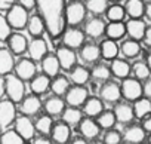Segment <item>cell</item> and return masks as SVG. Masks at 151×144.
I'll return each mask as SVG.
<instances>
[{"mask_svg": "<svg viewBox=\"0 0 151 144\" xmlns=\"http://www.w3.org/2000/svg\"><path fill=\"white\" fill-rule=\"evenodd\" d=\"M3 95H5V79L0 76V100L3 98Z\"/></svg>", "mask_w": 151, "mask_h": 144, "instance_id": "obj_55", "label": "cell"}, {"mask_svg": "<svg viewBox=\"0 0 151 144\" xmlns=\"http://www.w3.org/2000/svg\"><path fill=\"white\" fill-rule=\"evenodd\" d=\"M49 135H50L52 143L65 144V143H68L70 138H71V126H68V125L64 123V122L53 123V126H52Z\"/></svg>", "mask_w": 151, "mask_h": 144, "instance_id": "obj_17", "label": "cell"}, {"mask_svg": "<svg viewBox=\"0 0 151 144\" xmlns=\"http://www.w3.org/2000/svg\"><path fill=\"white\" fill-rule=\"evenodd\" d=\"M144 0H126L124 12L129 18H142L144 17Z\"/></svg>", "mask_w": 151, "mask_h": 144, "instance_id": "obj_35", "label": "cell"}, {"mask_svg": "<svg viewBox=\"0 0 151 144\" xmlns=\"http://www.w3.org/2000/svg\"><path fill=\"white\" fill-rule=\"evenodd\" d=\"M105 15H107V20L108 21H123L126 18V12H124V8L119 3H114V5H108L107 11H105Z\"/></svg>", "mask_w": 151, "mask_h": 144, "instance_id": "obj_43", "label": "cell"}, {"mask_svg": "<svg viewBox=\"0 0 151 144\" xmlns=\"http://www.w3.org/2000/svg\"><path fill=\"white\" fill-rule=\"evenodd\" d=\"M65 0H36L39 15L43 18L46 31L52 40L59 39L65 30Z\"/></svg>", "mask_w": 151, "mask_h": 144, "instance_id": "obj_1", "label": "cell"}, {"mask_svg": "<svg viewBox=\"0 0 151 144\" xmlns=\"http://www.w3.org/2000/svg\"><path fill=\"white\" fill-rule=\"evenodd\" d=\"M68 88H70V79L67 76H62V75L53 76V79L50 80V86H49V89L55 95H59V97H62Z\"/></svg>", "mask_w": 151, "mask_h": 144, "instance_id": "obj_36", "label": "cell"}, {"mask_svg": "<svg viewBox=\"0 0 151 144\" xmlns=\"http://www.w3.org/2000/svg\"><path fill=\"white\" fill-rule=\"evenodd\" d=\"M28 11L24 9L21 5H12L9 9H8V15H6V20L9 22V25L14 28V30H22L25 28L27 25V21H28Z\"/></svg>", "mask_w": 151, "mask_h": 144, "instance_id": "obj_5", "label": "cell"}, {"mask_svg": "<svg viewBox=\"0 0 151 144\" xmlns=\"http://www.w3.org/2000/svg\"><path fill=\"white\" fill-rule=\"evenodd\" d=\"M91 77H93V80L96 82H105L111 77V70L110 65L105 64H96L92 70H91Z\"/></svg>", "mask_w": 151, "mask_h": 144, "instance_id": "obj_41", "label": "cell"}, {"mask_svg": "<svg viewBox=\"0 0 151 144\" xmlns=\"http://www.w3.org/2000/svg\"><path fill=\"white\" fill-rule=\"evenodd\" d=\"M34 144H50L52 143V140L47 137V135H42V137H39V138H33L31 140Z\"/></svg>", "mask_w": 151, "mask_h": 144, "instance_id": "obj_51", "label": "cell"}, {"mask_svg": "<svg viewBox=\"0 0 151 144\" xmlns=\"http://www.w3.org/2000/svg\"><path fill=\"white\" fill-rule=\"evenodd\" d=\"M43 107H45V111L47 113V114H50V116H56V114H61L62 113V110L65 109V100H62L59 95H52V97H49L46 101H45V104H42Z\"/></svg>", "mask_w": 151, "mask_h": 144, "instance_id": "obj_29", "label": "cell"}, {"mask_svg": "<svg viewBox=\"0 0 151 144\" xmlns=\"http://www.w3.org/2000/svg\"><path fill=\"white\" fill-rule=\"evenodd\" d=\"M141 120H142L141 126L145 129V132H151V113H150V114H147L145 117H142Z\"/></svg>", "mask_w": 151, "mask_h": 144, "instance_id": "obj_49", "label": "cell"}, {"mask_svg": "<svg viewBox=\"0 0 151 144\" xmlns=\"http://www.w3.org/2000/svg\"><path fill=\"white\" fill-rule=\"evenodd\" d=\"M126 34L133 39V40H142V36L145 33V28H147V24L144 22V20L141 18H130L126 24Z\"/></svg>", "mask_w": 151, "mask_h": 144, "instance_id": "obj_21", "label": "cell"}, {"mask_svg": "<svg viewBox=\"0 0 151 144\" xmlns=\"http://www.w3.org/2000/svg\"><path fill=\"white\" fill-rule=\"evenodd\" d=\"M55 55H56L58 62H59V65H61L62 70L70 71L76 64H77V55H76L74 49H71V48H68L65 45L61 46V48H58L56 52H55Z\"/></svg>", "mask_w": 151, "mask_h": 144, "instance_id": "obj_12", "label": "cell"}, {"mask_svg": "<svg viewBox=\"0 0 151 144\" xmlns=\"http://www.w3.org/2000/svg\"><path fill=\"white\" fill-rule=\"evenodd\" d=\"M80 59L85 64H93L101 58V51L99 46L95 43H83L80 46V52H79Z\"/></svg>", "mask_w": 151, "mask_h": 144, "instance_id": "obj_22", "label": "cell"}, {"mask_svg": "<svg viewBox=\"0 0 151 144\" xmlns=\"http://www.w3.org/2000/svg\"><path fill=\"white\" fill-rule=\"evenodd\" d=\"M120 92L126 101H135V100L142 97V83L139 79L127 76V77L122 79Z\"/></svg>", "mask_w": 151, "mask_h": 144, "instance_id": "obj_4", "label": "cell"}, {"mask_svg": "<svg viewBox=\"0 0 151 144\" xmlns=\"http://www.w3.org/2000/svg\"><path fill=\"white\" fill-rule=\"evenodd\" d=\"M86 11L92 15H102L108 8V0H86Z\"/></svg>", "mask_w": 151, "mask_h": 144, "instance_id": "obj_39", "label": "cell"}, {"mask_svg": "<svg viewBox=\"0 0 151 144\" xmlns=\"http://www.w3.org/2000/svg\"><path fill=\"white\" fill-rule=\"evenodd\" d=\"M120 52L123 54V56L126 59H133V58H136L141 54V45H139L138 40H133V39L129 37L127 40H124L122 43Z\"/></svg>", "mask_w": 151, "mask_h": 144, "instance_id": "obj_34", "label": "cell"}, {"mask_svg": "<svg viewBox=\"0 0 151 144\" xmlns=\"http://www.w3.org/2000/svg\"><path fill=\"white\" fill-rule=\"evenodd\" d=\"M142 95L147 98H151V79L147 77L142 83Z\"/></svg>", "mask_w": 151, "mask_h": 144, "instance_id": "obj_47", "label": "cell"}, {"mask_svg": "<svg viewBox=\"0 0 151 144\" xmlns=\"http://www.w3.org/2000/svg\"><path fill=\"white\" fill-rule=\"evenodd\" d=\"M79 131H80V135L85 137L88 141H93L101 134V128H99L98 122L89 116L86 119L82 117V120L79 122Z\"/></svg>", "mask_w": 151, "mask_h": 144, "instance_id": "obj_13", "label": "cell"}, {"mask_svg": "<svg viewBox=\"0 0 151 144\" xmlns=\"http://www.w3.org/2000/svg\"><path fill=\"white\" fill-rule=\"evenodd\" d=\"M148 143L151 144V132H150V135H148Z\"/></svg>", "mask_w": 151, "mask_h": 144, "instance_id": "obj_58", "label": "cell"}, {"mask_svg": "<svg viewBox=\"0 0 151 144\" xmlns=\"http://www.w3.org/2000/svg\"><path fill=\"white\" fill-rule=\"evenodd\" d=\"M145 62H147V65H148L150 70H151V52H148V54L145 55Z\"/></svg>", "mask_w": 151, "mask_h": 144, "instance_id": "obj_56", "label": "cell"}, {"mask_svg": "<svg viewBox=\"0 0 151 144\" xmlns=\"http://www.w3.org/2000/svg\"><path fill=\"white\" fill-rule=\"evenodd\" d=\"M142 42H144V45H145L147 48L151 49V25L145 28V33H144V36H142Z\"/></svg>", "mask_w": 151, "mask_h": 144, "instance_id": "obj_48", "label": "cell"}, {"mask_svg": "<svg viewBox=\"0 0 151 144\" xmlns=\"http://www.w3.org/2000/svg\"><path fill=\"white\" fill-rule=\"evenodd\" d=\"M14 123H15V131H17V132H18L25 141L34 138L36 128H34V122L30 119V116H27V114H21V116L15 117Z\"/></svg>", "mask_w": 151, "mask_h": 144, "instance_id": "obj_10", "label": "cell"}, {"mask_svg": "<svg viewBox=\"0 0 151 144\" xmlns=\"http://www.w3.org/2000/svg\"><path fill=\"white\" fill-rule=\"evenodd\" d=\"M114 109H113V113L116 116V122L122 123V125H129L133 122L135 119V113H133V107L129 104V103H114Z\"/></svg>", "mask_w": 151, "mask_h": 144, "instance_id": "obj_14", "label": "cell"}, {"mask_svg": "<svg viewBox=\"0 0 151 144\" xmlns=\"http://www.w3.org/2000/svg\"><path fill=\"white\" fill-rule=\"evenodd\" d=\"M18 5H21L27 11H31L36 6V0H18Z\"/></svg>", "mask_w": 151, "mask_h": 144, "instance_id": "obj_50", "label": "cell"}, {"mask_svg": "<svg viewBox=\"0 0 151 144\" xmlns=\"http://www.w3.org/2000/svg\"><path fill=\"white\" fill-rule=\"evenodd\" d=\"M82 110L79 107H74V106H68L62 110L61 113V117H62V122L67 123L68 126H74V125H79V122L82 120Z\"/></svg>", "mask_w": 151, "mask_h": 144, "instance_id": "obj_31", "label": "cell"}, {"mask_svg": "<svg viewBox=\"0 0 151 144\" xmlns=\"http://www.w3.org/2000/svg\"><path fill=\"white\" fill-rule=\"evenodd\" d=\"M11 31H12V27L9 25L6 17L0 15V40H6L9 37Z\"/></svg>", "mask_w": 151, "mask_h": 144, "instance_id": "obj_46", "label": "cell"}, {"mask_svg": "<svg viewBox=\"0 0 151 144\" xmlns=\"http://www.w3.org/2000/svg\"><path fill=\"white\" fill-rule=\"evenodd\" d=\"M25 28L28 30V33H30L31 37H40V36H43V33L46 31L45 21H43V18H42L39 14L28 17V21H27Z\"/></svg>", "mask_w": 151, "mask_h": 144, "instance_id": "obj_27", "label": "cell"}, {"mask_svg": "<svg viewBox=\"0 0 151 144\" xmlns=\"http://www.w3.org/2000/svg\"><path fill=\"white\" fill-rule=\"evenodd\" d=\"M0 132H2V128H0Z\"/></svg>", "mask_w": 151, "mask_h": 144, "instance_id": "obj_59", "label": "cell"}, {"mask_svg": "<svg viewBox=\"0 0 151 144\" xmlns=\"http://www.w3.org/2000/svg\"><path fill=\"white\" fill-rule=\"evenodd\" d=\"M96 122L101 129H110V128H114V125H116V116H114L113 110H102L96 116Z\"/></svg>", "mask_w": 151, "mask_h": 144, "instance_id": "obj_42", "label": "cell"}, {"mask_svg": "<svg viewBox=\"0 0 151 144\" xmlns=\"http://www.w3.org/2000/svg\"><path fill=\"white\" fill-rule=\"evenodd\" d=\"M88 11L85 3L79 2V0H73L68 5H65V24L71 27H77L86 20Z\"/></svg>", "mask_w": 151, "mask_h": 144, "instance_id": "obj_2", "label": "cell"}, {"mask_svg": "<svg viewBox=\"0 0 151 144\" xmlns=\"http://www.w3.org/2000/svg\"><path fill=\"white\" fill-rule=\"evenodd\" d=\"M105 21L95 17L91 18L86 24H85V34L91 39H99L105 34Z\"/></svg>", "mask_w": 151, "mask_h": 144, "instance_id": "obj_20", "label": "cell"}, {"mask_svg": "<svg viewBox=\"0 0 151 144\" xmlns=\"http://www.w3.org/2000/svg\"><path fill=\"white\" fill-rule=\"evenodd\" d=\"M108 2H113V3H119V2H122V0H108Z\"/></svg>", "mask_w": 151, "mask_h": 144, "instance_id": "obj_57", "label": "cell"}, {"mask_svg": "<svg viewBox=\"0 0 151 144\" xmlns=\"http://www.w3.org/2000/svg\"><path fill=\"white\" fill-rule=\"evenodd\" d=\"M40 64H42V71L45 75H47L49 77H53L59 73V62H58V58L55 54H46L42 59H40Z\"/></svg>", "mask_w": 151, "mask_h": 144, "instance_id": "obj_25", "label": "cell"}, {"mask_svg": "<svg viewBox=\"0 0 151 144\" xmlns=\"http://www.w3.org/2000/svg\"><path fill=\"white\" fill-rule=\"evenodd\" d=\"M15 75L22 79V80H30L36 73H37V67H36V61H33L31 58H21L15 62L14 65Z\"/></svg>", "mask_w": 151, "mask_h": 144, "instance_id": "obj_8", "label": "cell"}, {"mask_svg": "<svg viewBox=\"0 0 151 144\" xmlns=\"http://www.w3.org/2000/svg\"><path fill=\"white\" fill-rule=\"evenodd\" d=\"M110 70H111V75L119 77V79H124L130 75V64L127 62L126 58H119L116 56L114 59H111L110 64Z\"/></svg>", "mask_w": 151, "mask_h": 144, "instance_id": "obj_24", "label": "cell"}, {"mask_svg": "<svg viewBox=\"0 0 151 144\" xmlns=\"http://www.w3.org/2000/svg\"><path fill=\"white\" fill-rule=\"evenodd\" d=\"M91 79V70H88L83 65H77L76 64L71 70H70V80L74 85H86Z\"/></svg>", "mask_w": 151, "mask_h": 144, "instance_id": "obj_28", "label": "cell"}, {"mask_svg": "<svg viewBox=\"0 0 151 144\" xmlns=\"http://www.w3.org/2000/svg\"><path fill=\"white\" fill-rule=\"evenodd\" d=\"M5 94L14 103H19L25 95V85L24 80L19 79L17 75H6L5 77Z\"/></svg>", "mask_w": 151, "mask_h": 144, "instance_id": "obj_3", "label": "cell"}, {"mask_svg": "<svg viewBox=\"0 0 151 144\" xmlns=\"http://www.w3.org/2000/svg\"><path fill=\"white\" fill-rule=\"evenodd\" d=\"M105 34L111 40H120L126 34V25L123 21H110L105 25Z\"/></svg>", "mask_w": 151, "mask_h": 144, "instance_id": "obj_32", "label": "cell"}, {"mask_svg": "<svg viewBox=\"0 0 151 144\" xmlns=\"http://www.w3.org/2000/svg\"><path fill=\"white\" fill-rule=\"evenodd\" d=\"M64 95H65V103L68 106L82 107L85 100L89 97V91L85 88V85H74V86H70Z\"/></svg>", "mask_w": 151, "mask_h": 144, "instance_id": "obj_7", "label": "cell"}, {"mask_svg": "<svg viewBox=\"0 0 151 144\" xmlns=\"http://www.w3.org/2000/svg\"><path fill=\"white\" fill-rule=\"evenodd\" d=\"M8 42V49L15 54V55H22L27 52V46H28V42L25 39L24 34L21 33H11L9 37L6 39Z\"/></svg>", "mask_w": 151, "mask_h": 144, "instance_id": "obj_18", "label": "cell"}, {"mask_svg": "<svg viewBox=\"0 0 151 144\" xmlns=\"http://www.w3.org/2000/svg\"><path fill=\"white\" fill-rule=\"evenodd\" d=\"M0 143L2 144H22L25 143V140L15 129H6L5 132H0Z\"/></svg>", "mask_w": 151, "mask_h": 144, "instance_id": "obj_44", "label": "cell"}, {"mask_svg": "<svg viewBox=\"0 0 151 144\" xmlns=\"http://www.w3.org/2000/svg\"><path fill=\"white\" fill-rule=\"evenodd\" d=\"M133 103H135V104H133L132 107H133L135 117L142 119V117H145L147 114L151 113V100H150V98H147V97H141V98L135 100Z\"/></svg>", "mask_w": 151, "mask_h": 144, "instance_id": "obj_37", "label": "cell"}, {"mask_svg": "<svg viewBox=\"0 0 151 144\" xmlns=\"http://www.w3.org/2000/svg\"><path fill=\"white\" fill-rule=\"evenodd\" d=\"M27 52L30 55V58L33 61H40L46 54H47V43L46 40L40 36V37H33L31 42H28V46H27Z\"/></svg>", "mask_w": 151, "mask_h": 144, "instance_id": "obj_16", "label": "cell"}, {"mask_svg": "<svg viewBox=\"0 0 151 144\" xmlns=\"http://www.w3.org/2000/svg\"><path fill=\"white\" fill-rule=\"evenodd\" d=\"M144 17L151 21V2L145 3V6H144Z\"/></svg>", "mask_w": 151, "mask_h": 144, "instance_id": "obj_54", "label": "cell"}, {"mask_svg": "<svg viewBox=\"0 0 151 144\" xmlns=\"http://www.w3.org/2000/svg\"><path fill=\"white\" fill-rule=\"evenodd\" d=\"M102 141L105 144H120L123 141V135L120 131L110 128V129H105V132L102 135Z\"/></svg>", "mask_w": 151, "mask_h": 144, "instance_id": "obj_45", "label": "cell"}, {"mask_svg": "<svg viewBox=\"0 0 151 144\" xmlns=\"http://www.w3.org/2000/svg\"><path fill=\"white\" fill-rule=\"evenodd\" d=\"M99 51H101V56H102L104 59L111 61V59H114V58L119 55L120 48H119V45L116 43V40L105 39V40L101 42V45H99Z\"/></svg>", "mask_w": 151, "mask_h": 144, "instance_id": "obj_33", "label": "cell"}, {"mask_svg": "<svg viewBox=\"0 0 151 144\" xmlns=\"http://www.w3.org/2000/svg\"><path fill=\"white\" fill-rule=\"evenodd\" d=\"M40 109H42V100L36 94L24 95V98L19 101V110H21L22 114L34 116L40 111Z\"/></svg>", "mask_w": 151, "mask_h": 144, "instance_id": "obj_15", "label": "cell"}, {"mask_svg": "<svg viewBox=\"0 0 151 144\" xmlns=\"http://www.w3.org/2000/svg\"><path fill=\"white\" fill-rule=\"evenodd\" d=\"M53 126V119L50 114H42L36 119L34 122V128L39 134L42 135H49L50 134V129Z\"/></svg>", "mask_w": 151, "mask_h": 144, "instance_id": "obj_38", "label": "cell"}, {"mask_svg": "<svg viewBox=\"0 0 151 144\" xmlns=\"http://www.w3.org/2000/svg\"><path fill=\"white\" fill-rule=\"evenodd\" d=\"M70 143H73V144H86L88 140L85 137H82V135H77V137H74V138H70Z\"/></svg>", "mask_w": 151, "mask_h": 144, "instance_id": "obj_53", "label": "cell"}, {"mask_svg": "<svg viewBox=\"0 0 151 144\" xmlns=\"http://www.w3.org/2000/svg\"><path fill=\"white\" fill-rule=\"evenodd\" d=\"M82 107H83V114L89 117H96L104 110V101L98 97H88L82 104Z\"/></svg>", "mask_w": 151, "mask_h": 144, "instance_id": "obj_26", "label": "cell"}, {"mask_svg": "<svg viewBox=\"0 0 151 144\" xmlns=\"http://www.w3.org/2000/svg\"><path fill=\"white\" fill-rule=\"evenodd\" d=\"M123 135V141L129 143V144H139L142 141H145L147 138V132L141 125H129L126 126Z\"/></svg>", "mask_w": 151, "mask_h": 144, "instance_id": "obj_19", "label": "cell"}, {"mask_svg": "<svg viewBox=\"0 0 151 144\" xmlns=\"http://www.w3.org/2000/svg\"><path fill=\"white\" fill-rule=\"evenodd\" d=\"M61 37H62V43H64L65 46L71 48V49L80 48V46L85 43V40H86L85 31H82V30L77 28V27H71V25H70V28H65V30L62 31Z\"/></svg>", "mask_w": 151, "mask_h": 144, "instance_id": "obj_6", "label": "cell"}, {"mask_svg": "<svg viewBox=\"0 0 151 144\" xmlns=\"http://www.w3.org/2000/svg\"><path fill=\"white\" fill-rule=\"evenodd\" d=\"M17 117V109L15 103L8 100H0V128H8L11 123H14Z\"/></svg>", "mask_w": 151, "mask_h": 144, "instance_id": "obj_11", "label": "cell"}, {"mask_svg": "<svg viewBox=\"0 0 151 144\" xmlns=\"http://www.w3.org/2000/svg\"><path fill=\"white\" fill-rule=\"evenodd\" d=\"M15 65V59L12 56V52L8 48H0V76H6L12 73Z\"/></svg>", "mask_w": 151, "mask_h": 144, "instance_id": "obj_30", "label": "cell"}, {"mask_svg": "<svg viewBox=\"0 0 151 144\" xmlns=\"http://www.w3.org/2000/svg\"><path fill=\"white\" fill-rule=\"evenodd\" d=\"M14 3H15V0H0V9H2V11H8Z\"/></svg>", "mask_w": 151, "mask_h": 144, "instance_id": "obj_52", "label": "cell"}, {"mask_svg": "<svg viewBox=\"0 0 151 144\" xmlns=\"http://www.w3.org/2000/svg\"><path fill=\"white\" fill-rule=\"evenodd\" d=\"M49 86H50V77L45 73H42V75L36 73L30 79V89L36 95H43L46 91H49Z\"/></svg>", "mask_w": 151, "mask_h": 144, "instance_id": "obj_23", "label": "cell"}, {"mask_svg": "<svg viewBox=\"0 0 151 144\" xmlns=\"http://www.w3.org/2000/svg\"><path fill=\"white\" fill-rule=\"evenodd\" d=\"M130 73L133 75V77H136L139 80H145L147 77H150L151 70L145 61H136L135 64L130 65Z\"/></svg>", "mask_w": 151, "mask_h": 144, "instance_id": "obj_40", "label": "cell"}, {"mask_svg": "<svg viewBox=\"0 0 151 144\" xmlns=\"http://www.w3.org/2000/svg\"><path fill=\"white\" fill-rule=\"evenodd\" d=\"M99 98L105 103H117L122 98V92H120V85H117L116 82H111L110 79L102 82L101 88H99Z\"/></svg>", "mask_w": 151, "mask_h": 144, "instance_id": "obj_9", "label": "cell"}]
</instances>
